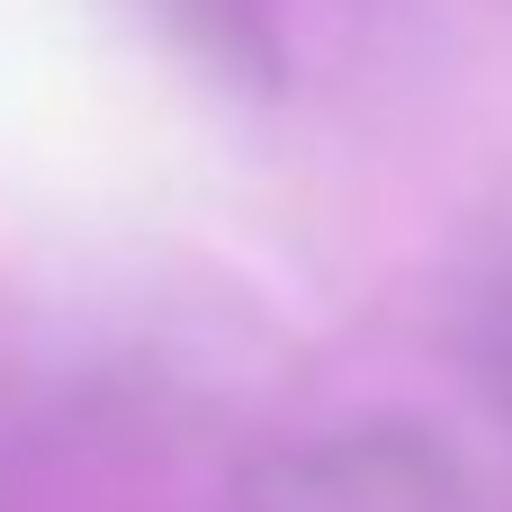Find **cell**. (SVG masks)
I'll return each mask as SVG.
<instances>
[{"mask_svg": "<svg viewBox=\"0 0 512 512\" xmlns=\"http://www.w3.org/2000/svg\"><path fill=\"white\" fill-rule=\"evenodd\" d=\"M468 459L414 414H333L243 459L225 512H468Z\"/></svg>", "mask_w": 512, "mask_h": 512, "instance_id": "6da1fadb", "label": "cell"}, {"mask_svg": "<svg viewBox=\"0 0 512 512\" xmlns=\"http://www.w3.org/2000/svg\"><path fill=\"white\" fill-rule=\"evenodd\" d=\"M162 27L234 90H279L288 81V27L279 0H162Z\"/></svg>", "mask_w": 512, "mask_h": 512, "instance_id": "7a4b0ae2", "label": "cell"}, {"mask_svg": "<svg viewBox=\"0 0 512 512\" xmlns=\"http://www.w3.org/2000/svg\"><path fill=\"white\" fill-rule=\"evenodd\" d=\"M459 369L486 396V414L512 432V261H495L459 306Z\"/></svg>", "mask_w": 512, "mask_h": 512, "instance_id": "3957f363", "label": "cell"}]
</instances>
